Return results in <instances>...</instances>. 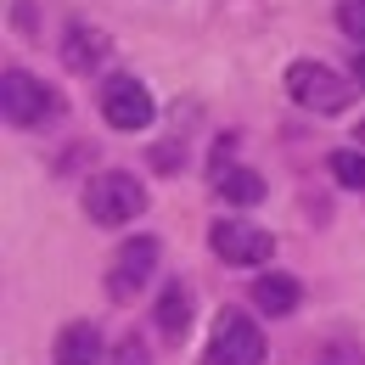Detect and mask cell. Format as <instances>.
Here are the masks:
<instances>
[{
	"instance_id": "cell-13",
	"label": "cell",
	"mask_w": 365,
	"mask_h": 365,
	"mask_svg": "<svg viewBox=\"0 0 365 365\" xmlns=\"http://www.w3.org/2000/svg\"><path fill=\"white\" fill-rule=\"evenodd\" d=\"M331 175L349 191H365V152H331Z\"/></svg>"
},
{
	"instance_id": "cell-16",
	"label": "cell",
	"mask_w": 365,
	"mask_h": 365,
	"mask_svg": "<svg viewBox=\"0 0 365 365\" xmlns=\"http://www.w3.org/2000/svg\"><path fill=\"white\" fill-rule=\"evenodd\" d=\"M354 79H360V91H365V56H354Z\"/></svg>"
},
{
	"instance_id": "cell-4",
	"label": "cell",
	"mask_w": 365,
	"mask_h": 365,
	"mask_svg": "<svg viewBox=\"0 0 365 365\" xmlns=\"http://www.w3.org/2000/svg\"><path fill=\"white\" fill-rule=\"evenodd\" d=\"M152 113H158V101H152V91H146L140 79L113 73V79L101 85V118H107L113 130H146Z\"/></svg>"
},
{
	"instance_id": "cell-17",
	"label": "cell",
	"mask_w": 365,
	"mask_h": 365,
	"mask_svg": "<svg viewBox=\"0 0 365 365\" xmlns=\"http://www.w3.org/2000/svg\"><path fill=\"white\" fill-rule=\"evenodd\" d=\"M360 140H365V124H360Z\"/></svg>"
},
{
	"instance_id": "cell-9",
	"label": "cell",
	"mask_w": 365,
	"mask_h": 365,
	"mask_svg": "<svg viewBox=\"0 0 365 365\" xmlns=\"http://www.w3.org/2000/svg\"><path fill=\"white\" fill-rule=\"evenodd\" d=\"M56 365H101V331L91 320H68L56 331Z\"/></svg>"
},
{
	"instance_id": "cell-10",
	"label": "cell",
	"mask_w": 365,
	"mask_h": 365,
	"mask_svg": "<svg viewBox=\"0 0 365 365\" xmlns=\"http://www.w3.org/2000/svg\"><path fill=\"white\" fill-rule=\"evenodd\" d=\"M152 320H158V331H163L169 343H180L185 326H191V287H185V281H169V287L158 292V309H152Z\"/></svg>"
},
{
	"instance_id": "cell-2",
	"label": "cell",
	"mask_w": 365,
	"mask_h": 365,
	"mask_svg": "<svg viewBox=\"0 0 365 365\" xmlns=\"http://www.w3.org/2000/svg\"><path fill=\"white\" fill-rule=\"evenodd\" d=\"M208 365H264V331L242 309H220L214 343H208Z\"/></svg>"
},
{
	"instance_id": "cell-11",
	"label": "cell",
	"mask_w": 365,
	"mask_h": 365,
	"mask_svg": "<svg viewBox=\"0 0 365 365\" xmlns=\"http://www.w3.org/2000/svg\"><path fill=\"white\" fill-rule=\"evenodd\" d=\"M298 298H304V287H298L292 275H281V270H270V275L253 281V304H259V315H292Z\"/></svg>"
},
{
	"instance_id": "cell-1",
	"label": "cell",
	"mask_w": 365,
	"mask_h": 365,
	"mask_svg": "<svg viewBox=\"0 0 365 365\" xmlns=\"http://www.w3.org/2000/svg\"><path fill=\"white\" fill-rule=\"evenodd\" d=\"M140 208H146V191H140L135 175H96L85 185V214H91L96 225H130L140 220Z\"/></svg>"
},
{
	"instance_id": "cell-5",
	"label": "cell",
	"mask_w": 365,
	"mask_h": 365,
	"mask_svg": "<svg viewBox=\"0 0 365 365\" xmlns=\"http://www.w3.org/2000/svg\"><path fill=\"white\" fill-rule=\"evenodd\" d=\"M158 270V236H124L113 264H107V292L113 298H135L140 281H152Z\"/></svg>"
},
{
	"instance_id": "cell-15",
	"label": "cell",
	"mask_w": 365,
	"mask_h": 365,
	"mask_svg": "<svg viewBox=\"0 0 365 365\" xmlns=\"http://www.w3.org/2000/svg\"><path fill=\"white\" fill-rule=\"evenodd\" d=\"M113 365H146V349L130 337V343H118V349H113Z\"/></svg>"
},
{
	"instance_id": "cell-12",
	"label": "cell",
	"mask_w": 365,
	"mask_h": 365,
	"mask_svg": "<svg viewBox=\"0 0 365 365\" xmlns=\"http://www.w3.org/2000/svg\"><path fill=\"white\" fill-rule=\"evenodd\" d=\"M220 197H225V202H242V208H253V202L264 197V180H259L253 169H220Z\"/></svg>"
},
{
	"instance_id": "cell-6",
	"label": "cell",
	"mask_w": 365,
	"mask_h": 365,
	"mask_svg": "<svg viewBox=\"0 0 365 365\" xmlns=\"http://www.w3.org/2000/svg\"><path fill=\"white\" fill-rule=\"evenodd\" d=\"M0 96H6V118H11V124H23V130L46 124L51 113H56V91L40 85L34 73H17V68L0 79Z\"/></svg>"
},
{
	"instance_id": "cell-7",
	"label": "cell",
	"mask_w": 365,
	"mask_h": 365,
	"mask_svg": "<svg viewBox=\"0 0 365 365\" xmlns=\"http://www.w3.org/2000/svg\"><path fill=\"white\" fill-rule=\"evenodd\" d=\"M208 242H214V253L225 259V264H264L275 253V236L270 230H259V225H247V220H220V225L208 230Z\"/></svg>"
},
{
	"instance_id": "cell-14",
	"label": "cell",
	"mask_w": 365,
	"mask_h": 365,
	"mask_svg": "<svg viewBox=\"0 0 365 365\" xmlns=\"http://www.w3.org/2000/svg\"><path fill=\"white\" fill-rule=\"evenodd\" d=\"M337 29L365 46V0H343V6H337Z\"/></svg>"
},
{
	"instance_id": "cell-8",
	"label": "cell",
	"mask_w": 365,
	"mask_h": 365,
	"mask_svg": "<svg viewBox=\"0 0 365 365\" xmlns=\"http://www.w3.org/2000/svg\"><path fill=\"white\" fill-rule=\"evenodd\" d=\"M107 51H113V40H107L101 29H91V23H68V34H62V62H68L73 73H91Z\"/></svg>"
},
{
	"instance_id": "cell-3",
	"label": "cell",
	"mask_w": 365,
	"mask_h": 365,
	"mask_svg": "<svg viewBox=\"0 0 365 365\" xmlns=\"http://www.w3.org/2000/svg\"><path fill=\"white\" fill-rule=\"evenodd\" d=\"M287 96L298 107H309V113H343L349 107V85L320 62H292L287 68Z\"/></svg>"
}]
</instances>
